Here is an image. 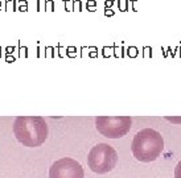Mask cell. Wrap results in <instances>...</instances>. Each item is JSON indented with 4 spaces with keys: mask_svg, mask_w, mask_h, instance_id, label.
Returning a JSON list of instances; mask_svg holds the SVG:
<instances>
[{
    "mask_svg": "<svg viewBox=\"0 0 181 178\" xmlns=\"http://www.w3.org/2000/svg\"><path fill=\"white\" fill-rule=\"evenodd\" d=\"M89 168L98 174H106L114 170L118 164V153L111 145L105 143L97 144L90 149L87 156Z\"/></svg>",
    "mask_w": 181,
    "mask_h": 178,
    "instance_id": "obj_3",
    "label": "cell"
},
{
    "mask_svg": "<svg viewBox=\"0 0 181 178\" xmlns=\"http://www.w3.org/2000/svg\"><path fill=\"white\" fill-rule=\"evenodd\" d=\"M85 171L78 161L62 157L53 162L49 169V178H83Z\"/></svg>",
    "mask_w": 181,
    "mask_h": 178,
    "instance_id": "obj_5",
    "label": "cell"
},
{
    "mask_svg": "<svg viewBox=\"0 0 181 178\" xmlns=\"http://www.w3.org/2000/svg\"><path fill=\"white\" fill-rule=\"evenodd\" d=\"M132 119L130 116H98L97 131L107 139H120L130 132Z\"/></svg>",
    "mask_w": 181,
    "mask_h": 178,
    "instance_id": "obj_4",
    "label": "cell"
},
{
    "mask_svg": "<svg viewBox=\"0 0 181 178\" xmlns=\"http://www.w3.org/2000/svg\"><path fill=\"white\" fill-rule=\"evenodd\" d=\"M164 149V139L161 133L152 128H144L135 135L132 140L134 157L140 162H152L160 157Z\"/></svg>",
    "mask_w": 181,
    "mask_h": 178,
    "instance_id": "obj_2",
    "label": "cell"
},
{
    "mask_svg": "<svg viewBox=\"0 0 181 178\" xmlns=\"http://www.w3.org/2000/svg\"><path fill=\"white\" fill-rule=\"evenodd\" d=\"M165 119H167L168 121L176 123V124H179V123H181V118H174V116H172V118H169V116H168V118H165Z\"/></svg>",
    "mask_w": 181,
    "mask_h": 178,
    "instance_id": "obj_7",
    "label": "cell"
},
{
    "mask_svg": "<svg viewBox=\"0 0 181 178\" xmlns=\"http://www.w3.org/2000/svg\"><path fill=\"white\" fill-rule=\"evenodd\" d=\"M174 178H181V160L177 162L176 168H174Z\"/></svg>",
    "mask_w": 181,
    "mask_h": 178,
    "instance_id": "obj_6",
    "label": "cell"
},
{
    "mask_svg": "<svg viewBox=\"0 0 181 178\" xmlns=\"http://www.w3.org/2000/svg\"><path fill=\"white\" fill-rule=\"evenodd\" d=\"M13 133L24 146L36 148L48 139L49 128L41 116H17L13 123Z\"/></svg>",
    "mask_w": 181,
    "mask_h": 178,
    "instance_id": "obj_1",
    "label": "cell"
}]
</instances>
